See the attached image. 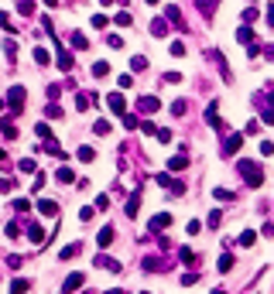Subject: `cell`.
<instances>
[{
    "instance_id": "1f68e13d",
    "label": "cell",
    "mask_w": 274,
    "mask_h": 294,
    "mask_svg": "<svg viewBox=\"0 0 274 294\" xmlns=\"http://www.w3.org/2000/svg\"><path fill=\"white\" fill-rule=\"evenodd\" d=\"M93 130H96V134H110V120H96Z\"/></svg>"
},
{
    "instance_id": "f907efd6",
    "label": "cell",
    "mask_w": 274,
    "mask_h": 294,
    "mask_svg": "<svg viewBox=\"0 0 274 294\" xmlns=\"http://www.w3.org/2000/svg\"><path fill=\"white\" fill-rule=\"evenodd\" d=\"M123 127H130V130H134V127H137V117H130V113H123Z\"/></svg>"
},
{
    "instance_id": "d4e9b609",
    "label": "cell",
    "mask_w": 274,
    "mask_h": 294,
    "mask_svg": "<svg viewBox=\"0 0 274 294\" xmlns=\"http://www.w3.org/2000/svg\"><path fill=\"white\" fill-rule=\"evenodd\" d=\"M35 62H38V65H48V62H52V55H48L45 48H35Z\"/></svg>"
},
{
    "instance_id": "11a10c76",
    "label": "cell",
    "mask_w": 274,
    "mask_h": 294,
    "mask_svg": "<svg viewBox=\"0 0 274 294\" xmlns=\"http://www.w3.org/2000/svg\"><path fill=\"white\" fill-rule=\"evenodd\" d=\"M45 7H59V0H45Z\"/></svg>"
},
{
    "instance_id": "4316f807",
    "label": "cell",
    "mask_w": 274,
    "mask_h": 294,
    "mask_svg": "<svg viewBox=\"0 0 274 294\" xmlns=\"http://www.w3.org/2000/svg\"><path fill=\"white\" fill-rule=\"evenodd\" d=\"M236 38L243 41V45H250V38H254V31H250V28H247V24H243V28H240V31H236Z\"/></svg>"
},
{
    "instance_id": "f6af8a7d",
    "label": "cell",
    "mask_w": 274,
    "mask_h": 294,
    "mask_svg": "<svg viewBox=\"0 0 274 294\" xmlns=\"http://www.w3.org/2000/svg\"><path fill=\"white\" fill-rule=\"evenodd\" d=\"M141 130H144V134H158V127L151 123V120H144V123H141Z\"/></svg>"
},
{
    "instance_id": "9c48e42d",
    "label": "cell",
    "mask_w": 274,
    "mask_h": 294,
    "mask_svg": "<svg viewBox=\"0 0 274 294\" xmlns=\"http://www.w3.org/2000/svg\"><path fill=\"white\" fill-rule=\"evenodd\" d=\"M38 212H41V216H55V212H59V205H55L52 198H41V202H38Z\"/></svg>"
},
{
    "instance_id": "3957f363",
    "label": "cell",
    "mask_w": 274,
    "mask_h": 294,
    "mask_svg": "<svg viewBox=\"0 0 274 294\" xmlns=\"http://www.w3.org/2000/svg\"><path fill=\"white\" fill-rule=\"evenodd\" d=\"M82 280H86V274H69L65 277V284H62V294H69V291H79V287H82Z\"/></svg>"
},
{
    "instance_id": "7bdbcfd3",
    "label": "cell",
    "mask_w": 274,
    "mask_h": 294,
    "mask_svg": "<svg viewBox=\"0 0 274 294\" xmlns=\"http://www.w3.org/2000/svg\"><path fill=\"white\" fill-rule=\"evenodd\" d=\"M4 52H7V55L14 59V55H18V45H14V41H4Z\"/></svg>"
},
{
    "instance_id": "8d00e7d4",
    "label": "cell",
    "mask_w": 274,
    "mask_h": 294,
    "mask_svg": "<svg viewBox=\"0 0 274 294\" xmlns=\"http://www.w3.org/2000/svg\"><path fill=\"white\" fill-rule=\"evenodd\" d=\"M178 256H182V263H192V260H196V253H192L189 246H182V253H178Z\"/></svg>"
},
{
    "instance_id": "6da1fadb",
    "label": "cell",
    "mask_w": 274,
    "mask_h": 294,
    "mask_svg": "<svg viewBox=\"0 0 274 294\" xmlns=\"http://www.w3.org/2000/svg\"><path fill=\"white\" fill-rule=\"evenodd\" d=\"M236 171L243 175V181H247L250 188L264 185V168H260V164H254V161H240V164H236Z\"/></svg>"
},
{
    "instance_id": "f546056e",
    "label": "cell",
    "mask_w": 274,
    "mask_h": 294,
    "mask_svg": "<svg viewBox=\"0 0 274 294\" xmlns=\"http://www.w3.org/2000/svg\"><path fill=\"white\" fill-rule=\"evenodd\" d=\"M18 11L24 14V18H28V14H35V4H31V0H21V4H18Z\"/></svg>"
},
{
    "instance_id": "bcb514c9",
    "label": "cell",
    "mask_w": 274,
    "mask_h": 294,
    "mask_svg": "<svg viewBox=\"0 0 274 294\" xmlns=\"http://www.w3.org/2000/svg\"><path fill=\"white\" fill-rule=\"evenodd\" d=\"M0 28H7V31H14V24H11V14H0Z\"/></svg>"
},
{
    "instance_id": "680465c9",
    "label": "cell",
    "mask_w": 274,
    "mask_h": 294,
    "mask_svg": "<svg viewBox=\"0 0 274 294\" xmlns=\"http://www.w3.org/2000/svg\"><path fill=\"white\" fill-rule=\"evenodd\" d=\"M148 4H158V0H148Z\"/></svg>"
},
{
    "instance_id": "836d02e7",
    "label": "cell",
    "mask_w": 274,
    "mask_h": 294,
    "mask_svg": "<svg viewBox=\"0 0 274 294\" xmlns=\"http://www.w3.org/2000/svg\"><path fill=\"white\" fill-rule=\"evenodd\" d=\"M35 130H38V137H45V140H55V137H52V130H48V123H38Z\"/></svg>"
},
{
    "instance_id": "9a60e30c",
    "label": "cell",
    "mask_w": 274,
    "mask_h": 294,
    "mask_svg": "<svg viewBox=\"0 0 274 294\" xmlns=\"http://www.w3.org/2000/svg\"><path fill=\"white\" fill-rule=\"evenodd\" d=\"M28 236H31L35 243H41V239H45V229H41L38 222H31V226H28Z\"/></svg>"
},
{
    "instance_id": "2e32d148",
    "label": "cell",
    "mask_w": 274,
    "mask_h": 294,
    "mask_svg": "<svg viewBox=\"0 0 274 294\" xmlns=\"http://www.w3.org/2000/svg\"><path fill=\"white\" fill-rule=\"evenodd\" d=\"M151 35H155V38H165V35H168V24H165V21H155V24H151Z\"/></svg>"
},
{
    "instance_id": "e575fe53",
    "label": "cell",
    "mask_w": 274,
    "mask_h": 294,
    "mask_svg": "<svg viewBox=\"0 0 274 294\" xmlns=\"http://www.w3.org/2000/svg\"><path fill=\"white\" fill-rule=\"evenodd\" d=\"M69 41H72V48H79V52H82V48H86V45H89V41L82 38V35H72V38H69Z\"/></svg>"
},
{
    "instance_id": "ab89813d",
    "label": "cell",
    "mask_w": 274,
    "mask_h": 294,
    "mask_svg": "<svg viewBox=\"0 0 274 294\" xmlns=\"http://www.w3.org/2000/svg\"><path fill=\"white\" fill-rule=\"evenodd\" d=\"M79 219H82V222H89V219H93V205H86V209H79Z\"/></svg>"
},
{
    "instance_id": "ffe728a7",
    "label": "cell",
    "mask_w": 274,
    "mask_h": 294,
    "mask_svg": "<svg viewBox=\"0 0 274 294\" xmlns=\"http://www.w3.org/2000/svg\"><path fill=\"white\" fill-rule=\"evenodd\" d=\"M79 250H82V243H72V246H65V250H62L59 256H62V260H72V256L79 253Z\"/></svg>"
},
{
    "instance_id": "e0dca14e",
    "label": "cell",
    "mask_w": 274,
    "mask_h": 294,
    "mask_svg": "<svg viewBox=\"0 0 274 294\" xmlns=\"http://www.w3.org/2000/svg\"><path fill=\"white\" fill-rule=\"evenodd\" d=\"M76 154H79V161H82V164H89V161L96 157V151H93V147H79Z\"/></svg>"
},
{
    "instance_id": "ee69618b",
    "label": "cell",
    "mask_w": 274,
    "mask_h": 294,
    "mask_svg": "<svg viewBox=\"0 0 274 294\" xmlns=\"http://www.w3.org/2000/svg\"><path fill=\"white\" fill-rule=\"evenodd\" d=\"M106 45H110V48H120V45H123V38H120V35H110V38H106Z\"/></svg>"
},
{
    "instance_id": "cb8c5ba5",
    "label": "cell",
    "mask_w": 274,
    "mask_h": 294,
    "mask_svg": "<svg viewBox=\"0 0 274 294\" xmlns=\"http://www.w3.org/2000/svg\"><path fill=\"white\" fill-rule=\"evenodd\" d=\"M18 168H21V171H24V175H35V171H38V168H35V161H31V157H24V161H21Z\"/></svg>"
},
{
    "instance_id": "681fc988",
    "label": "cell",
    "mask_w": 274,
    "mask_h": 294,
    "mask_svg": "<svg viewBox=\"0 0 274 294\" xmlns=\"http://www.w3.org/2000/svg\"><path fill=\"white\" fill-rule=\"evenodd\" d=\"M76 106H79V110H86V106H89V96H86V93H79V99H76Z\"/></svg>"
},
{
    "instance_id": "603a6c76",
    "label": "cell",
    "mask_w": 274,
    "mask_h": 294,
    "mask_svg": "<svg viewBox=\"0 0 274 294\" xmlns=\"http://www.w3.org/2000/svg\"><path fill=\"white\" fill-rule=\"evenodd\" d=\"M230 267H233V253H223L219 256V274H226Z\"/></svg>"
},
{
    "instance_id": "816d5d0a",
    "label": "cell",
    "mask_w": 274,
    "mask_h": 294,
    "mask_svg": "<svg viewBox=\"0 0 274 294\" xmlns=\"http://www.w3.org/2000/svg\"><path fill=\"white\" fill-rule=\"evenodd\" d=\"M168 21H175V24L182 21V14H178V7H168Z\"/></svg>"
},
{
    "instance_id": "9f6ffc18",
    "label": "cell",
    "mask_w": 274,
    "mask_h": 294,
    "mask_svg": "<svg viewBox=\"0 0 274 294\" xmlns=\"http://www.w3.org/2000/svg\"><path fill=\"white\" fill-rule=\"evenodd\" d=\"M106 294H123V291H120V287H110V291H106Z\"/></svg>"
},
{
    "instance_id": "f5cc1de1",
    "label": "cell",
    "mask_w": 274,
    "mask_h": 294,
    "mask_svg": "<svg viewBox=\"0 0 274 294\" xmlns=\"http://www.w3.org/2000/svg\"><path fill=\"white\" fill-rule=\"evenodd\" d=\"M264 123H274V110H264Z\"/></svg>"
},
{
    "instance_id": "8fae6325",
    "label": "cell",
    "mask_w": 274,
    "mask_h": 294,
    "mask_svg": "<svg viewBox=\"0 0 274 294\" xmlns=\"http://www.w3.org/2000/svg\"><path fill=\"white\" fill-rule=\"evenodd\" d=\"M168 168H172V171H185V168H189V157H185V154L172 157V161H168Z\"/></svg>"
},
{
    "instance_id": "d6a6232c",
    "label": "cell",
    "mask_w": 274,
    "mask_h": 294,
    "mask_svg": "<svg viewBox=\"0 0 274 294\" xmlns=\"http://www.w3.org/2000/svg\"><path fill=\"white\" fill-rule=\"evenodd\" d=\"M45 117H48V120H59V117H62V106H55V103H52V106L45 110Z\"/></svg>"
},
{
    "instance_id": "30bf717a",
    "label": "cell",
    "mask_w": 274,
    "mask_h": 294,
    "mask_svg": "<svg viewBox=\"0 0 274 294\" xmlns=\"http://www.w3.org/2000/svg\"><path fill=\"white\" fill-rule=\"evenodd\" d=\"M96 243H99V246H110V243H113V226H103L99 236H96Z\"/></svg>"
},
{
    "instance_id": "5b68a950",
    "label": "cell",
    "mask_w": 274,
    "mask_h": 294,
    "mask_svg": "<svg viewBox=\"0 0 274 294\" xmlns=\"http://www.w3.org/2000/svg\"><path fill=\"white\" fill-rule=\"evenodd\" d=\"M106 106H110L113 113H120V117L127 113V103H123V96H120V93H110V96H106Z\"/></svg>"
},
{
    "instance_id": "7402d4cb",
    "label": "cell",
    "mask_w": 274,
    "mask_h": 294,
    "mask_svg": "<svg viewBox=\"0 0 274 294\" xmlns=\"http://www.w3.org/2000/svg\"><path fill=\"white\" fill-rule=\"evenodd\" d=\"M55 178H59L62 185H69V181H72L76 175H72V168H59V171H55Z\"/></svg>"
},
{
    "instance_id": "83f0119b",
    "label": "cell",
    "mask_w": 274,
    "mask_h": 294,
    "mask_svg": "<svg viewBox=\"0 0 274 294\" xmlns=\"http://www.w3.org/2000/svg\"><path fill=\"white\" fill-rule=\"evenodd\" d=\"M144 270H161V260L158 256H144Z\"/></svg>"
},
{
    "instance_id": "94428289",
    "label": "cell",
    "mask_w": 274,
    "mask_h": 294,
    "mask_svg": "<svg viewBox=\"0 0 274 294\" xmlns=\"http://www.w3.org/2000/svg\"><path fill=\"white\" fill-rule=\"evenodd\" d=\"M86 294H89V291H86Z\"/></svg>"
},
{
    "instance_id": "7dc6e473",
    "label": "cell",
    "mask_w": 274,
    "mask_h": 294,
    "mask_svg": "<svg viewBox=\"0 0 274 294\" xmlns=\"http://www.w3.org/2000/svg\"><path fill=\"white\" fill-rule=\"evenodd\" d=\"M172 55H185V45L182 41H172Z\"/></svg>"
},
{
    "instance_id": "d590c367",
    "label": "cell",
    "mask_w": 274,
    "mask_h": 294,
    "mask_svg": "<svg viewBox=\"0 0 274 294\" xmlns=\"http://www.w3.org/2000/svg\"><path fill=\"white\" fill-rule=\"evenodd\" d=\"M172 113H175V117L185 113V99H175V103H172Z\"/></svg>"
},
{
    "instance_id": "ac0fdd59",
    "label": "cell",
    "mask_w": 274,
    "mask_h": 294,
    "mask_svg": "<svg viewBox=\"0 0 274 294\" xmlns=\"http://www.w3.org/2000/svg\"><path fill=\"white\" fill-rule=\"evenodd\" d=\"M254 239H257L254 229H243V233H240V246H254Z\"/></svg>"
},
{
    "instance_id": "6f0895ef",
    "label": "cell",
    "mask_w": 274,
    "mask_h": 294,
    "mask_svg": "<svg viewBox=\"0 0 274 294\" xmlns=\"http://www.w3.org/2000/svg\"><path fill=\"white\" fill-rule=\"evenodd\" d=\"M213 294H226V291H223V287H216V291H213Z\"/></svg>"
},
{
    "instance_id": "44dd1931",
    "label": "cell",
    "mask_w": 274,
    "mask_h": 294,
    "mask_svg": "<svg viewBox=\"0 0 274 294\" xmlns=\"http://www.w3.org/2000/svg\"><path fill=\"white\" fill-rule=\"evenodd\" d=\"M24 291H28V280L14 277V280H11V294H24Z\"/></svg>"
},
{
    "instance_id": "d6986e66",
    "label": "cell",
    "mask_w": 274,
    "mask_h": 294,
    "mask_svg": "<svg viewBox=\"0 0 274 294\" xmlns=\"http://www.w3.org/2000/svg\"><path fill=\"white\" fill-rule=\"evenodd\" d=\"M213 195H216V202H233V192H230V188H216V192H213Z\"/></svg>"
},
{
    "instance_id": "4fadbf2b",
    "label": "cell",
    "mask_w": 274,
    "mask_h": 294,
    "mask_svg": "<svg viewBox=\"0 0 274 294\" xmlns=\"http://www.w3.org/2000/svg\"><path fill=\"white\" fill-rule=\"evenodd\" d=\"M206 120H209V127H219V106L209 103V110H206Z\"/></svg>"
},
{
    "instance_id": "7c38bea8",
    "label": "cell",
    "mask_w": 274,
    "mask_h": 294,
    "mask_svg": "<svg viewBox=\"0 0 274 294\" xmlns=\"http://www.w3.org/2000/svg\"><path fill=\"white\" fill-rule=\"evenodd\" d=\"M59 69H62V72H69V69H72V55H69L65 48H59Z\"/></svg>"
},
{
    "instance_id": "f1b7e54d",
    "label": "cell",
    "mask_w": 274,
    "mask_h": 294,
    "mask_svg": "<svg viewBox=\"0 0 274 294\" xmlns=\"http://www.w3.org/2000/svg\"><path fill=\"white\" fill-rule=\"evenodd\" d=\"M106 72H110V65H106V62H96V65H93V76H96V79H103Z\"/></svg>"
},
{
    "instance_id": "277c9868",
    "label": "cell",
    "mask_w": 274,
    "mask_h": 294,
    "mask_svg": "<svg viewBox=\"0 0 274 294\" xmlns=\"http://www.w3.org/2000/svg\"><path fill=\"white\" fill-rule=\"evenodd\" d=\"M137 110H141V113H158V110H161V103H158V96H141Z\"/></svg>"
},
{
    "instance_id": "c3c4849f",
    "label": "cell",
    "mask_w": 274,
    "mask_h": 294,
    "mask_svg": "<svg viewBox=\"0 0 274 294\" xmlns=\"http://www.w3.org/2000/svg\"><path fill=\"white\" fill-rule=\"evenodd\" d=\"M158 140L161 144H172V130H158Z\"/></svg>"
},
{
    "instance_id": "f35d334b",
    "label": "cell",
    "mask_w": 274,
    "mask_h": 294,
    "mask_svg": "<svg viewBox=\"0 0 274 294\" xmlns=\"http://www.w3.org/2000/svg\"><path fill=\"white\" fill-rule=\"evenodd\" d=\"M14 209H18V212H28V209H31V202H28V198H18V202H14Z\"/></svg>"
},
{
    "instance_id": "60d3db41",
    "label": "cell",
    "mask_w": 274,
    "mask_h": 294,
    "mask_svg": "<svg viewBox=\"0 0 274 294\" xmlns=\"http://www.w3.org/2000/svg\"><path fill=\"white\" fill-rule=\"evenodd\" d=\"M117 24H120V28H127V24H130V14H127V11H120V14H117Z\"/></svg>"
},
{
    "instance_id": "4dcf8cb0",
    "label": "cell",
    "mask_w": 274,
    "mask_h": 294,
    "mask_svg": "<svg viewBox=\"0 0 274 294\" xmlns=\"http://www.w3.org/2000/svg\"><path fill=\"white\" fill-rule=\"evenodd\" d=\"M4 137H7V140L18 137V127H14V123H7V120H4Z\"/></svg>"
},
{
    "instance_id": "db71d44e",
    "label": "cell",
    "mask_w": 274,
    "mask_h": 294,
    "mask_svg": "<svg viewBox=\"0 0 274 294\" xmlns=\"http://www.w3.org/2000/svg\"><path fill=\"white\" fill-rule=\"evenodd\" d=\"M267 24H271V28H274V4H271V7H267Z\"/></svg>"
},
{
    "instance_id": "b9f144b4",
    "label": "cell",
    "mask_w": 274,
    "mask_h": 294,
    "mask_svg": "<svg viewBox=\"0 0 274 294\" xmlns=\"http://www.w3.org/2000/svg\"><path fill=\"white\" fill-rule=\"evenodd\" d=\"M196 280H199V274H182V284H185V287H192Z\"/></svg>"
},
{
    "instance_id": "484cf974",
    "label": "cell",
    "mask_w": 274,
    "mask_h": 294,
    "mask_svg": "<svg viewBox=\"0 0 274 294\" xmlns=\"http://www.w3.org/2000/svg\"><path fill=\"white\" fill-rule=\"evenodd\" d=\"M130 69H134V72L148 69V59H144V55H134V59H130Z\"/></svg>"
},
{
    "instance_id": "52a82bcc",
    "label": "cell",
    "mask_w": 274,
    "mask_h": 294,
    "mask_svg": "<svg viewBox=\"0 0 274 294\" xmlns=\"http://www.w3.org/2000/svg\"><path fill=\"white\" fill-rule=\"evenodd\" d=\"M240 144H243V137H240V134L226 137V140H223V154H236V151H240Z\"/></svg>"
},
{
    "instance_id": "ba28073f",
    "label": "cell",
    "mask_w": 274,
    "mask_h": 294,
    "mask_svg": "<svg viewBox=\"0 0 274 294\" xmlns=\"http://www.w3.org/2000/svg\"><path fill=\"white\" fill-rule=\"evenodd\" d=\"M96 267H106V270L120 274V263H117V260H110V256H103V253H96Z\"/></svg>"
},
{
    "instance_id": "5bb4252c",
    "label": "cell",
    "mask_w": 274,
    "mask_h": 294,
    "mask_svg": "<svg viewBox=\"0 0 274 294\" xmlns=\"http://www.w3.org/2000/svg\"><path fill=\"white\" fill-rule=\"evenodd\" d=\"M137 205H141V192H134V195L127 198V216H130V219L137 216Z\"/></svg>"
},
{
    "instance_id": "7a4b0ae2",
    "label": "cell",
    "mask_w": 274,
    "mask_h": 294,
    "mask_svg": "<svg viewBox=\"0 0 274 294\" xmlns=\"http://www.w3.org/2000/svg\"><path fill=\"white\" fill-rule=\"evenodd\" d=\"M7 103H11V110H14V113H21V106H24V86H11Z\"/></svg>"
},
{
    "instance_id": "91938a15",
    "label": "cell",
    "mask_w": 274,
    "mask_h": 294,
    "mask_svg": "<svg viewBox=\"0 0 274 294\" xmlns=\"http://www.w3.org/2000/svg\"><path fill=\"white\" fill-rule=\"evenodd\" d=\"M141 294H148V291H141Z\"/></svg>"
},
{
    "instance_id": "74e56055",
    "label": "cell",
    "mask_w": 274,
    "mask_h": 294,
    "mask_svg": "<svg viewBox=\"0 0 274 294\" xmlns=\"http://www.w3.org/2000/svg\"><path fill=\"white\" fill-rule=\"evenodd\" d=\"M199 4H202V11H206V18H209V14H213V11H216V0H199Z\"/></svg>"
},
{
    "instance_id": "8992f818",
    "label": "cell",
    "mask_w": 274,
    "mask_h": 294,
    "mask_svg": "<svg viewBox=\"0 0 274 294\" xmlns=\"http://www.w3.org/2000/svg\"><path fill=\"white\" fill-rule=\"evenodd\" d=\"M172 226V216L168 212H158L155 219H151V233H161V229H168Z\"/></svg>"
}]
</instances>
